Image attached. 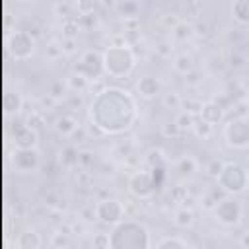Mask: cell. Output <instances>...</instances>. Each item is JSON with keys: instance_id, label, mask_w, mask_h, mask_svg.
I'll use <instances>...</instances> for the list:
<instances>
[{"instance_id": "cell-26", "label": "cell", "mask_w": 249, "mask_h": 249, "mask_svg": "<svg viewBox=\"0 0 249 249\" xmlns=\"http://www.w3.org/2000/svg\"><path fill=\"white\" fill-rule=\"evenodd\" d=\"M193 130L196 132V136H200V138H208V136L212 134V130H214V126H212L210 123H206V121H202V119L198 117V119H195V124H193Z\"/></svg>"}, {"instance_id": "cell-10", "label": "cell", "mask_w": 249, "mask_h": 249, "mask_svg": "<svg viewBox=\"0 0 249 249\" xmlns=\"http://www.w3.org/2000/svg\"><path fill=\"white\" fill-rule=\"evenodd\" d=\"M128 189L134 196L138 198H148L154 195V191L158 189L152 171H136L130 179H128Z\"/></svg>"}, {"instance_id": "cell-29", "label": "cell", "mask_w": 249, "mask_h": 249, "mask_svg": "<svg viewBox=\"0 0 249 249\" xmlns=\"http://www.w3.org/2000/svg\"><path fill=\"white\" fill-rule=\"evenodd\" d=\"M241 243H243L245 247L249 245V233H245V235H243V239H241Z\"/></svg>"}, {"instance_id": "cell-4", "label": "cell", "mask_w": 249, "mask_h": 249, "mask_svg": "<svg viewBox=\"0 0 249 249\" xmlns=\"http://www.w3.org/2000/svg\"><path fill=\"white\" fill-rule=\"evenodd\" d=\"M218 183H220V189L228 195H235V193H241L247 189L249 185V173L243 165L239 163H226L220 177H218Z\"/></svg>"}, {"instance_id": "cell-1", "label": "cell", "mask_w": 249, "mask_h": 249, "mask_svg": "<svg viewBox=\"0 0 249 249\" xmlns=\"http://www.w3.org/2000/svg\"><path fill=\"white\" fill-rule=\"evenodd\" d=\"M138 117L136 99L123 88H105L101 89L91 105L89 119L105 134H119L128 130Z\"/></svg>"}, {"instance_id": "cell-15", "label": "cell", "mask_w": 249, "mask_h": 249, "mask_svg": "<svg viewBox=\"0 0 249 249\" xmlns=\"http://www.w3.org/2000/svg\"><path fill=\"white\" fill-rule=\"evenodd\" d=\"M16 247L18 249H39L41 247V235L33 228L21 230L16 237Z\"/></svg>"}, {"instance_id": "cell-13", "label": "cell", "mask_w": 249, "mask_h": 249, "mask_svg": "<svg viewBox=\"0 0 249 249\" xmlns=\"http://www.w3.org/2000/svg\"><path fill=\"white\" fill-rule=\"evenodd\" d=\"M136 91L140 97L144 99H154L161 93V82L156 78V76H142L138 82H136Z\"/></svg>"}, {"instance_id": "cell-11", "label": "cell", "mask_w": 249, "mask_h": 249, "mask_svg": "<svg viewBox=\"0 0 249 249\" xmlns=\"http://www.w3.org/2000/svg\"><path fill=\"white\" fill-rule=\"evenodd\" d=\"M12 163H14L16 171H19V173L37 171V167H39V152L35 148H31V150L16 148V152L12 156Z\"/></svg>"}, {"instance_id": "cell-6", "label": "cell", "mask_w": 249, "mask_h": 249, "mask_svg": "<svg viewBox=\"0 0 249 249\" xmlns=\"http://www.w3.org/2000/svg\"><path fill=\"white\" fill-rule=\"evenodd\" d=\"M222 134L231 148H247L249 146V121L245 117H233L224 124Z\"/></svg>"}, {"instance_id": "cell-24", "label": "cell", "mask_w": 249, "mask_h": 249, "mask_svg": "<svg viewBox=\"0 0 249 249\" xmlns=\"http://www.w3.org/2000/svg\"><path fill=\"white\" fill-rule=\"evenodd\" d=\"M156 249H189V247H187V243H185L183 239H179V237H163V239L158 241Z\"/></svg>"}, {"instance_id": "cell-22", "label": "cell", "mask_w": 249, "mask_h": 249, "mask_svg": "<svg viewBox=\"0 0 249 249\" xmlns=\"http://www.w3.org/2000/svg\"><path fill=\"white\" fill-rule=\"evenodd\" d=\"M171 35H173V39H177V41H187V39H191V37L195 35V31H193V25H191V23L179 21V23L171 29Z\"/></svg>"}, {"instance_id": "cell-30", "label": "cell", "mask_w": 249, "mask_h": 249, "mask_svg": "<svg viewBox=\"0 0 249 249\" xmlns=\"http://www.w3.org/2000/svg\"><path fill=\"white\" fill-rule=\"evenodd\" d=\"M245 169H247V173H249V163H247V167H245Z\"/></svg>"}, {"instance_id": "cell-25", "label": "cell", "mask_w": 249, "mask_h": 249, "mask_svg": "<svg viewBox=\"0 0 249 249\" xmlns=\"http://www.w3.org/2000/svg\"><path fill=\"white\" fill-rule=\"evenodd\" d=\"M66 84H68V88L70 89H78V91H82V89H86V86L89 84L84 76H80V74H76V72H70V76L66 78Z\"/></svg>"}, {"instance_id": "cell-2", "label": "cell", "mask_w": 249, "mask_h": 249, "mask_svg": "<svg viewBox=\"0 0 249 249\" xmlns=\"http://www.w3.org/2000/svg\"><path fill=\"white\" fill-rule=\"evenodd\" d=\"M150 245L148 228L136 220H123L109 233V249H150Z\"/></svg>"}, {"instance_id": "cell-12", "label": "cell", "mask_w": 249, "mask_h": 249, "mask_svg": "<svg viewBox=\"0 0 249 249\" xmlns=\"http://www.w3.org/2000/svg\"><path fill=\"white\" fill-rule=\"evenodd\" d=\"M14 144L19 150H31L37 146V132L31 124H19L14 130Z\"/></svg>"}, {"instance_id": "cell-21", "label": "cell", "mask_w": 249, "mask_h": 249, "mask_svg": "<svg viewBox=\"0 0 249 249\" xmlns=\"http://www.w3.org/2000/svg\"><path fill=\"white\" fill-rule=\"evenodd\" d=\"M4 107H6V111L10 115H18L19 109H21V97H19V93L18 91H8L4 95Z\"/></svg>"}, {"instance_id": "cell-7", "label": "cell", "mask_w": 249, "mask_h": 249, "mask_svg": "<svg viewBox=\"0 0 249 249\" xmlns=\"http://www.w3.org/2000/svg\"><path fill=\"white\" fill-rule=\"evenodd\" d=\"M6 45H8V53L12 58L16 60H25L33 54L35 49V41L27 31H12L6 37Z\"/></svg>"}, {"instance_id": "cell-3", "label": "cell", "mask_w": 249, "mask_h": 249, "mask_svg": "<svg viewBox=\"0 0 249 249\" xmlns=\"http://www.w3.org/2000/svg\"><path fill=\"white\" fill-rule=\"evenodd\" d=\"M136 66V54L128 45H111L103 51V68L105 74L113 78L128 76Z\"/></svg>"}, {"instance_id": "cell-20", "label": "cell", "mask_w": 249, "mask_h": 249, "mask_svg": "<svg viewBox=\"0 0 249 249\" xmlns=\"http://www.w3.org/2000/svg\"><path fill=\"white\" fill-rule=\"evenodd\" d=\"M231 16L235 21L249 25V0H237L231 4Z\"/></svg>"}, {"instance_id": "cell-18", "label": "cell", "mask_w": 249, "mask_h": 249, "mask_svg": "<svg viewBox=\"0 0 249 249\" xmlns=\"http://www.w3.org/2000/svg\"><path fill=\"white\" fill-rule=\"evenodd\" d=\"M78 128V121L72 117V115H60L56 121H54V130L62 136H70L74 134Z\"/></svg>"}, {"instance_id": "cell-5", "label": "cell", "mask_w": 249, "mask_h": 249, "mask_svg": "<svg viewBox=\"0 0 249 249\" xmlns=\"http://www.w3.org/2000/svg\"><path fill=\"white\" fill-rule=\"evenodd\" d=\"M72 72L84 76L88 82L97 80L101 74H105V68H103V53H97L93 49L84 51L80 54L78 62L74 64V70Z\"/></svg>"}, {"instance_id": "cell-19", "label": "cell", "mask_w": 249, "mask_h": 249, "mask_svg": "<svg viewBox=\"0 0 249 249\" xmlns=\"http://www.w3.org/2000/svg\"><path fill=\"white\" fill-rule=\"evenodd\" d=\"M175 169L179 171L181 177H193L198 171V161L193 156H183L175 161Z\"/></svg>"}, {"instance_id": "cell-8", "label": "cell", "mask_w": 249, "mask_h": 249, "mask_svg": "<svg viewBox=\"0 0 249 249\" xmlns=\"http://www.w3.org/2000/svg\"><path fill=\"white\" fill-rule=\"evenodd\" d=\"M241 216H243V208L239 200H235L233 196H226L214 206V218L226 228L237 226L241 222Z\"/></svg>"}, {"instance_id": "cell-23", "label": "cell", "mask_w": 249, "mask_h": 249, "mask_svg": "<svg viewBox=\"0 0 249 249\" xmlns=\"http://www.w3.org/2000/svg\"><path fill=\"white\" fill-rule=\"evenodd\" d=\"M195 115L191 113V111H181L177 117H175V124H177V128L183 132V130H193V124H195Z\"/></svg>"}, {"instance_id": "cell-28", "label": "cell", "mask_w": 249, "mask_h": 249, "mask_svg": "<svg viewBox=\"0 0 249 249\" xmlns=\"http://www.w3.org/2000/svg\"><path fill=\"white\" fill-rule=\"evenodd\" d=\"M224 161H220L218 158H214V160H210L206 165H204V171L210 175V177H214V179H218L220 177V173H222V169H224Z\"/></svg>"}, {"instance_id": "cell-17", "label": "cell", "mask_w": 249, "mask_h": 249, "mask_svg": "<svg viewBox=\"0 0 249 249\" xmlns=\"http://www.w3.org/2000/svg\"><path fill=\"white\" fill-rule=\"evenodd\" d=\"M171 64H173V70H175L177 74H181V76L191 74L193 68H195V60H193V56H191L189 53H177V54L173 56Z\"/></svg>"}, {"instance_id": "cell-14", "label": "cell", "mask_w": 249, "mask_h": 249, "mask_svg": "<svg viewBox=\"0 0 249 249\" xmlns=\"http://www.w3.org/2000/svg\"><path fill=\"white\" fill-rule=\"evenodd\" d=\"M200 119L202 121H206V123H210L212 126L218 123V121H222V117H224V107L218 103V101H204L202 105H200Z\"/></svg>"}, {"instance_id": "cell-27", "label": "cell", "mask_w": 249, "mask_h": 249, "mask_svg": "<svg viewBox=\"0 0 249 249\" xmlns=\"http://www.w3.org/2000/svg\"><path fill=\"white\" fill-rule=\"evenodd\" d=\"M115 8L119 12L124 14V18H134L140 12V4L138 2H124V4H115Z\"/></svg>"}, {"instance_id": "cell-16", "label": "cell", "mask_w": 249, "mask_h": 249, "mask_svg": "<svg viewBox=\"0 0 249 249\" xmlns=\"http://www.w3.org/2000/svg\"><path fill=\"white\" fill-rule=\"evenodd\" d=\"M173 224L181 230H189L195 224V210L189 206H179L173 212Z\"/></svg>"}, {"instance_id": "cell-9", "label": "cell", "mask_w": 249, "mask_h": 249, "mask_svg": "<svg viewBox=\"0 0 249 249\" xmlns=\"http://www.w3.org/2000/svg\"><path fill=\"white\" fill-rule=\"evenodd\" d=\"M95 216L103 224L117 226L123 220H126V210H124V204L121 200H117V198H103V200H99L95 204Z\"/></svg>"}]
</instances>
